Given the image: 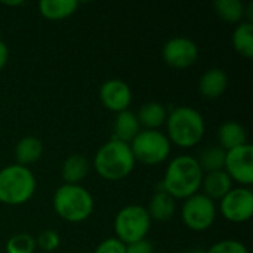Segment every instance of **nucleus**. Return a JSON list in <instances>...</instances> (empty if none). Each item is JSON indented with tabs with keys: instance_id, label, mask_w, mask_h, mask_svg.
<instances>
[{
	"instance_id": "nucleus-1",
	"label": "nucleus",
	"mask_w": 253,
	"mask_h": 253,
	"mask_svg": "<svg viewBox=\"0 0 253 253\" xmlns=\"http://www.w3.org/2000/svg\"><path fill=\"white\" fill-rule=\"evenodd\" d=\"M203 175L194 157H175L166 168L160 190L166 191L173 199H188L199 193Z\"/></svg>"
},
{
	"instance_id": "nucleus-2",
	"label": "nucleus",
	"mask_w": 253,
	"mask_h": 253,
	"mask_svg": "<svg viewBox=\"0 0 253 253\" xmlns=\"http://www.w3.org/2000/svg\"><path fill=\"white\" fill-rule=\"evenodd\" d=\"M135 157L130 145L120 141L105 142L95 154L93 168L105 181H122L135 169Z\"/></svg>"
},
{
	"instance_id": "nucleus-3",
	"label": "nucleus",
	"mask_w": 253,
	"mask_h": 253,
	"mask_svg": "<svg viewBox=\"0 0 253 253\" xmlns=\"http://www.w3.org/2000/svg\"><path fill=\"white\" fill-rule=\"evenodd\" d=\"M168 139L181 148L197 145L205 135V119L191 107H176L166 119Z\"/></svg>"
},
{
	"instance_id": "nucleus-4",
	"label": "nucleus",
	"mask_w": 253,
	"mask_h": 253,
	"mask_svg": "<svg viewBox=\"0 0 253 253\" xmlns=\"http://www.w3.org/2000/svg\"><path fill=\"white\" fill-rule=\"evenodd\" d=\"M93 197L82 185L64 184L53 194V209L67 222H83L93 212Z\"/></svg>"
},
{
	"instance_id": "nucleus-5",
	"label": "nucleus",
	"mask_w": 253,
	"mask_h": 253,
	"mask_svg": "<svg viewBox=\"0 0 253 253\" xmlns=\"http://www.w3.org/2000/svg\"><path fill=\"white\" fill-rule=\"evenodd\" d=\"M36 191L33 172L21 165H9L0 170V202L9 206L27 203Z\"/></svg>"
},
{
	"instance_id": "nucleus-6",
	"label": "nucleus",
	"mask_w": 253,
	"mask_h": 253,
	"mask_svg": "<svg viewBox=\"0 0 253 253\" xmlns=\"http://www.w3.org/2000/svg\"><path fill=\"white\" fill-rule=\"evenodd\" d=\"M151 228V218L144 206L129 205L119 211L114 219L116 239L125 245L144 240Z\"/></svg>"
},
{
	"instance_id": "nucleus-7",
	"label": "nucleus",
	"mask_w": 253,
	"mask_h": 253,
	"mask_svg": "<svg viewBox=\"0 0 253 253\" xmlns=\"http://www.w3.org/2000/svg\"><path fill=\"white\" fill-rule=\"evenodd\" d=\"M129 145L135 162L147 166L163 163L170 154V142L159 130H141Z\"/></svg>"
},
{
	"instance_id": "nucleus-8",
	"label": "nucleus",
	"mask_w": 253,
	"mask_h": 253,
	"mask_svg": "<svg viewBox=\"0 0 253 253\" xmlns=\"http://www.w3.org/2000/svg\"><path fill=\"white\" fill-rule=\"evenodd\" d=\"M216 219V205L205 194H194L185 199L182 206V221L193 231H205Z\"/></svg>"
},
{
	"instance_id": "nucleus-9",
	"label": "nucleus",
	"mask_w": 253,
	"mask_h": 253,
	"mask_svg": "<svg viewBox=\"0 0 253 253\" xmlns=\"http://www.w3.org/2000/svg\"><path fill=\"white\" fill-rule=\"evenodd\" d=\"M219 211L222 216L233 224L249 221L253 215V191L249 187L231 188L228 194L221 199Z\"/></svg>"
},
{
	"instance_id": "nucleus-10",
	"label": "nucleus",
	"mask_w": 253,
	"mask_h": 253,
	"mask_svg": "<svg viewBox=\"0 0 253 253\" xmlns=\"http://www.w3.org/2000/svg\"><path fill=\"white\" fill-rule=\"evenodd\" d=\"M224 172L231 181L239 182L242 187H251L253 184V147L245 144L239 148L225 153Z\"/></svg>"
},
{
	"instance_id": "nucleus-11",
	"label": "nucleus",
	"mask_w": 253,
	"mask_h": 253,
	"mask_svg": "<svg viewBox=\"0 0 253 253\" xmlns=\"http://www.w3.org/2000/svg\"><path fill=\"white\" fill-rule=\"evenodd\" d=\"M163 61L176 70H184L191 67L199 58L197 44L188 37H172L169 39L162 49Z\"/></svg>"
},
{
	"instance_id": "nucleus-12",
	"label": "nucleus",
	"mask_w": 253,
	"mask_h": 253,
	"mask_svg": "<svg viewBox=\"0 0 253 253\" xmlns=\"http://www.w3.org/2000/svg\"><path fill=\"white\" fill-rule=\"evenodd\" d=\"M99 99L107 110L122 113L132 104V90L126 82L120 79H110L102 83L99 89Z\"/></svg>"
},
{
	"instance_id": "nucleus-13",
	"label": "nucleus",
	"mask_w": 253,
	"mask_h": 253,
	"mask_svg": "<svg viewBox=\"0 0 253 253\" xmlns=\"http://www.w3.org/2000/svg\"><path fill=\"white\" fill-rule=\"evenodd\" d=\"M228 87V76L222 68L208 70L199 80V92L206 99L221 98Z\"/></svg>"
},
{
	"instance_id": "nucleus-14",
	"label": "nucleus",
	"mask_w": 253,
	"mask_h": 253,
	"mask_svg": "<svg viewBox=\"0 0 253 253\" xmlns=\"http://www.w3.org/2000/svg\"><path fill=\"white\" fill-rule=\"evenodd\" d=\"M113 139L120 141L125 144H130L135 136L141 132V125L138 122V117L135 113L126 110L122 113H117L114 125H113Z\"/></svg>"
},
{
	"instance_id": "nucleus-15",
	"label": "nucleus",
	"mask_w": 253,
	"mask_h": 253,
	"mask_svg": "<svg viewBox=\"0 0 253 253\" xmlns=\"http://www.w3.org/2000/svg\"><path fill=\"white\" fill-rule=\"evenodd\" d=\"M203 194L211 200H221L233 188V181L224 170H216L203 175L202 187Z\"/></svg>"
},
{
	"instance_id": "nucleus-16",
	"label": "nucleus",
	"mask_w": 253,
	"mask_h": 253,
	"mask_svg": "<svg viewBox=\"0 0 253 253\" xmlns=\"http://www.w3.org/2000/svg\"><path fill=\"white\" fill-rule=\"evenodd\" d=\"M218 141L222 150L230 151V150H234L248 144V133H246V129L240 123L228 120L219 126Z\"/></svg>"
},
{
	"instance_id": "nucleus-17",
	"label": "nucleus",
	"mask_w": 253,
	"mask_h": 253,
	"mask_svg": "<svg viewBox=\"0 0 253 253\" xmlns=\"http://www.w3.org/2000/svg\"><path fill=\"white\" fill-rule=\"evenodd\" d=\"M90 170V162L82 154H71L68 156L61 168V175L65 184L79 185Z\"/></svg>"
},
{
	"instance_id": "nucleus-18",
	"label": "nucleus",
	"mask_w": 253,
	"mask_h": 253,
	"mask_svg": "<svg viewBox=\"0 0 253 253\" xmlns=\"http://www.w3.org/2000/svg\"><path fill=\"white\" fill-rule=\"evenodd\" d=\"M176 211V203L175 199L170 197L166 191L163 190H157L154 193V196L151 197L150 203H148V215L151 218V221H160V222H166L170 218H173Z\"/></svg>"
},
{
	"instance_id": "nucleus-19",
	"label": "nucleus",
	"mask_w": 253,
	"mask_h": 253,
	"mask_svg": "<svg viewBox=\"0 0 253 253\" xmlns=\"http://www.w3.org/2000/svg\"><path fill=\"white\" fill-rule=\"evenodd\" d=\"M136 117L139 125L145 127V130H156L163 123H166L168 110L160 102H147L139 108Z\"/></svg>"
},
{
	"instance_id": "nucleus-20",
	"label": "nucleus",
	"mask_w": 253,
	"mask_h": 253,
	"mask_svg": "<svg viewBox=\"0 0 253 253\" xmlns=\"http://www.w3.org/2000/svg\"><path fill=\"white\" fill-rule=\"evenodd\" d=\"M43 153L42 141L36 136H24L15 147V159L16 165L28 166L31 163H36Z\"/></svg>"
},
{
	"instance_id": "nucleus-21",
	"label": "nucleus",
	"mask_w": 253,
	"mask_h": 253,
	"mask_svg": "<svg viewBox=\"0 0 253 253\" xmlns=\"http://www.w3.org/2000/svg\"><path fill=\"white\" fill-rule=\"evenodd\" d=\"M79 7L74 0H42L39 3L40 13L50 21H59L71 16Z\"/></svg>"
},
{
	"instance_id": "nucleus-22",
	"label": "nucleus",
	"mask_w": 253,
	"mask_h": 253,
	"mask_svg": "<svg viewBox=\"0 0 253 253\" xmlns=\"http://www.w3.org/2000/svg\"><path fill=\"white\" fill-rule=\"evenodd\" d=\"M233 46L237 53L246 59L253 58V24L242 22L236 27L233 33Z\"/></svg>"
},
{
	"instance_id": "nucleus-23",
	"label": "nucleus",
	"mask_w": 253,
	"mask_h": 253,
	"mask_svg": "<svg viewBox=\"0 0 253 253\" xmlns=\"http://www.w3.org/2000/svg\"><path fill=\"white\" fill-rule=\"evenodd\" d=\"M225 150L221 147H208L200 153V157L196 159L200 169L203 173H211L216 170H224V163H225Z\"/></svg>"
},
{
	"instance_id": "nucleus-24",
	"label": "nucleus",
	"mask_w": 253,
	"mask_h": 253,
	"mask_svg": "<svg viewBox=\"0 0 253 253\" xmlns=\"http://www.w3.org/2000/svg\"><path fill=\"white\" fill-rule=\"evenodd\" d=\"M219 18L230 24H237L245 18V4L239 0H218L213 4Z\"/></svg>"
},
{
	"instance_id": "nucleus-25",
	"label": "nucleus",
	"mask_w": 253,
	"mask_h": 253,
	"mask_svg": "<svg viewBox=\"0 0 253 253\" xmlns=\"http://www.w3.org/2000/svg\"><path fill=\"white\" fill-rule=\"evenodd\" d=\"M36 240L30 234H16L12 236L6 243L7 253H33L36 249Z\"/></svg>"
},
{
	"instance_id": "nucleus-26",
	"label": "nucleus",
	"mask_w": 253,
	"mask_h": 253,
	"mask_svg": "<svg viewBox=\"0 0 253 253\" xmlns=\"http://www.w3.org/2000/svg\"><path fill=\"white\" fill-rule=\"evenodd\" d=\"M36 245L40 246L42 251L44 252H53L59 248L61 245V239H59V234L53 230H44L39 234L37 240H36Z\"/></svg>"
},
{
	"instance_id": "nucleus-27",
	"label": "nucleus",
	"mask_w": 253,
	"mask_h": 253,
	"mask_svg": "<svg viewBox=\"0 0 253 253\" xmlns=\"http://www.w3.org/2000/svg\"><path fill=\"white\" fill-rule=\"evenodd\" d=\"M206 253H249L248 248L237 240H222L212 245Z\"/></svg>"
},
{
	"instance_id": "nucleus-28",
	"label": "nucleus",
	"mask_w": 253,
	"mask_h": 253,
	"mask_svg": "<svg viewBox=\"0 0 253 253\" xmlns=\"http://www.w3.org/2000/svg\"><path fill=\"white\" fill-rule=\"evenodd\" d=\"M95 253H126V245L116 237H110L98 245Z\"/></svg>"
},
{
	"instance_id": "nucleus-29",
	"label": "nucleus",
	"mask_w": 253,
	"mask_h": 253,
	"mask_svg": "<svg viewBox=\"0 0 253 253\" xmlns=\"http://www.w3.org/2000/svg\"><path fill=\"white\" fill-rule=\"evenodd\" d=\"M126 253H154V248L151 242L144 239V240L126 245Z\"/></svg>"
},
{
	"instance_id": "nucleus-30",
	"label": "nucleus",
	"mask_w": 253,
	"mask_h": 253,
	"mask_svg": "<svg viewBox=\"0 0 253 253\" xmlns=\"http://www.w3.org/2000/svg\"><path fill=\"white\" fill-rule=\"evenodd\" d=\"M7 58H9L7 46L0 40V70H3V68H4V65L7 64Z\"/></svg>"
},
{
	"instance_id": "nucleus-31",
	"label": "nucleus",
	"mask_w": 253,
	"mask_h": 253,
	"mask_svg": "<svg viewBox=\"0 0 253 253\" xmlns=\"http://www.w3.org/2000/svg\"><path fill=\"white\" fill-rule=\"evenodd\" d=\"M24 1H3V4H7V6H19Z\"/></svg>"
},
{
	"instance_id": "nucleus-32",
	"label": "nucleus",
	"mask_w": 253,
	"mask_h": 253,
	"mask_svg": "<svg viewBox=\"0 0 253 253\" xmlns=\"http://www.w3.org/2000/svg\"><path fill=\"white\" fill-rule=\"evenodd\" d=\"M187 253H206V251H203V249H190Z\"/></svg>"
}]
</instances>
